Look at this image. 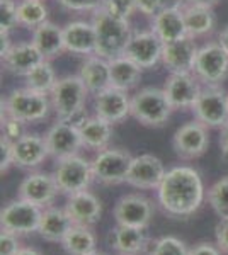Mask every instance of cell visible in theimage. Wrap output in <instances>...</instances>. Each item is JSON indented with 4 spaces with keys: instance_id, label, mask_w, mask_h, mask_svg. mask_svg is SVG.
I'll use <instances>...</instances> for the list:
<instances>
[{
    "instance_id": "cell-41",
    "label": "cell",
    "mask_w": 228,
    "mask_h": 255,
    "mask_svg": "<svg viewBox=\"0 0 228 255\" xmlns=\"http://www.w3.org/2000/svg\"><path fill=\"white\" fill-rule=\"evenodd\" d=\"M12 145H14V141H10L9 138H0V172H2V175L9 170L10 165H14V150H12Z\"/></svg>"
},
{
    "instance_id": "cell-6",
    "label": "cell",
    "mask_w": 228,
    "mask_h": 255,
    "mask_svg": "<svg viewBox=\"0 0 228 255\" xmlns=\"http://www.w3.org/2000/svg\"><path fill=\"white\" fill-rule=\"evenodd\" d=\"M53 177L61 194H77V192L87 191L90 182L94 180L92 162L80 155L58 160L56 167L53 170Z\"/></svg>"
},
{
    "instance_id": "cell-18",
    "label": "cell",
    "mask_w": 228,
    "mask_h": 255,
    "mask_svg": "<svg viewBox=\"0 0 228 255\" xmlns=\"http://www.w3.org/2000/svg\"><path fill=\"white\" fill-rule=\"evenodd\" d=\"M94 111L95 116L116 125L131 116V97L124 90L107 87L94 96Z\"/></svg>"
},
{
    "instance_id": "cell-22",
    "label": "cell",
    "mask_w": 228,
    "mask_h": 255,
    "mask_svg": "<svg viewBox=\"0 0 228 255\" xmlns=\"http://www.w3.org/2000/svg\"><path fill=\"white\" fill-rule=\"evenodd\" d=\"M43 55L39 49L34 46L32 41H20L14 43L9 51L2 56V63L7 72L14 73L19 77H26L34 67L43 61Z\"/></svg>"
},
{
    "instance_id": "cell-7",
    "label": "cell",
    "mask_w": 228,
    "mask_h": 255,
    "mask_svg": "<svg viewBox=\"0 0 228 255\" xmlns=\"http://www.w3.org/2000/svg\"><path fill=\"white\" fill-rule=\"evenodd\" d=\"M131 160L133 157L121 148H104L97 151L92 160L94 180L104 186H118L126 182Z\"/></svg>"
},
{
    "instance_id": "cell-16",
    "label": "cell",
    "mask_w": 228,
    "mask_h": 255,
    "mask_svg": "<svg viewBox=\"0 0 228 255\" xmlns=\"http://www.w3.org/2000/svg\"><path fill=\"white\" fill-rule=\"evenodd\" d=\"M44 139H46L49 157H53L56 162L78 155V150L84 146L78 128L63 121H56L49 128L46 134H44Z\"/></svg>"
},
{
    "instance_id": "cell-39",
    "label": "cell",
    "mask_w": 228,
    "mask_h": 255,
    "mask_svg": "<svg viewBox=\"0 0 228 255\" xmlns=\"http://www.w3.org/2000/svg\"><path fill=\"white\" fill-rule=\"evenodd\" d=\"M24 126H26V123L2 114V136L9 138L10 141H17L20 136L26 134V128Z\"/></svg>"
},
{
    "instance_id": "cell-8",
    "label": "cell",
    "mask_w": 228,
    "mask_h": 255,
    "mask_svg": "<svg viewBox=\"0 0 228 255\" xmlns=\"http://www.w3.org/2000/svg\"><path fill=\"white\" fill-rule=\"evenodd\" d=\"M41 216H43V208L17 197L15 201L2 208L0 226H2V230L14 233L17 237L31 235V233H38Z\"/></svg>"
},
{
    "instance_id": "cell-47",
    "label": "cell",
    "mask_w": 228,
    "mask_h": 255,
    "mask_svg": "<svg viewBox=\"0 0 228 255\" xmlns=\"http://www.w3.org/2000/svg\"><path fill=\"white\" fill-rule=\"evenodd\" d=\"M189 5V0H162V9L184 10Z\"/></svg>"
},
{
    "instance_id": "cell-44",
    "label": "cell",
    "mask_w": 228,
    "mask_h": 255,
    "mask_svg": "<svg viewBox=\"0 0 228 255\" xmlns=\"http://www.w3.org/2000/svg\"><path fill=\"white\" fill-rule=\"evenodd\" d=\"M215 237H217L218 249L228 255V218L218 221L217 228H215Z\"/></svg>"
},
{
    "instance_id": "cell-30",
    "label": "cell",
    "mask_w": 228,
    "mask_h": 255,
    "mask_svg": "<svg viewBox=\"0 0 228 255\" xmlns=\"http://www.w3.org/2000/svg\"><path fill=\"white\" fill-rule=\"evenodd\" d=\"M142 67H138L135 61L126 58L124 55L109 60L111 87L124 90V92L135 89L142 79Z\"/></svg>"
},
{
    "instance_id": "cell-23",
    "label": "cell",
    "mask_w": 228,
    "mask_h": 255,
    "mask_svg": "<svg viewBox=\"0 0 228 255\" xmlns=\"http://www.w3.org/2000/svg\"><path fill=\"white\" fill-rule=\"evenodd\" d=\"M65 211L72 218L73 225L92 226L102 216V203L97 196L89 191H82L68 196Z\"/></svg>"
},
{
    "instance_id": "cell-12",
    "label": "cell",
    "mask_w": 228,
    "mask_h": 255,
    "mask_svg": "<svg viewBox=\"0 0 228 255\" xmlns=\"http://www.w3.org/2000/svg\"><path fill=\"white\" fill-rule=\"evenodd\" d=\"M162 53H164V41L150 29L133 32L123 55L135 61L138 67L153 68L162 61Z\"/></svg>"
},
{
    "instance_id": "cell-19",
    "label": "cell",
    "mask_w": 228,
    "mask_h": 255,
    "mask_svg": "<svg viewBox=\"0 0 228 255\" xmlns=\"http://www.w3.org/2000/svg\"><path fill=\"white\" fill-rule=\"evenodd\" d=\"M198 51L200 48L194 38L186 36L182 39L164 44L162 63L171 73H193Z\"/></svg>"
},
{
    "instance_id": "cell-4",
    "label": "cell",
    "mask_w": 228,
    "mask_h": 255,
    "mask_svg": "<svg viewBox=\"0 0 228 255\" xmlns=\"http://www.w3.org/2000/svg\"><path fill=\"white\" fill-rule=\"evenodd\" d=\"M172 104L164 89L145 87L131 97V118L148 128H162L171 119Z\"/></svg>"
},
{
    "instance_id": "cell-50",
    "label": "cell",
    "mask_w": 228,
    "mask_h": 255,
    "mask_svg": "<svg viewBox=\"0 0 228 255\" xmlns=\"http://www.w3.org/2000/svg\"><path fill=\"white\" fill-rule=\"evenodd\" d=\"M220 2V0H189L191 5H201V7H210L213 9L215 5Z\"/></svg>"
},
{
    "instance_id": "cell-1",
    "label": "cell",
    "mask_w": 228,
    "mask_h": 255,
    "mask_svg": "<svg viewBox=\"0 0 228 255\" xmlns=\"http://www.w3.org/2000/svg\"><path fill=\"white\" fill-rule=\"evenodd\" d=\"M157 196L165 215L177 220L193 216L205 201V186L200 172L186 165L171 168L165 172Z\"/></svg>"
},
{
    "instance_id": "cell-36",
    "label": "cell",
    "mask_w": 228,
    "mask_h": 255,
    "mask_svg": "<svg viewBox=\"0 0 228 255\" xmlns=\"http://www.w3.org/2000/svg\"><path fill=\"white\" fill-rule=\"evenodd\" d=\"M148 255H189V249L176 237H162L155 240Z\"/></svg>"
},
{
    "instance_id": "cell-40",
    "label": "cell",
    "mask_w": 228,
    "mask_h": 255,
    "mask_svg": "<svg viewBox=\"0 0 228 255\" xmlns=\"http://www.w3.org/2000/svg\"><path fill=\"white\" fill-rule=\"evenodd\" d=\"M61 7L73 12H95L102 9L106 0H58Z\"/></svg>"
},
{
    "instance_id": "cell-28",
    "label": "cell",
    "mask_w": 228,
    "mask_h": 255,
    "mask_svg": "<svg viewBox=\"0 0 228 255\" xmlns=\"http://www.w3.org/2000/svg\"><path fill=\"white\" fill-rule=\"evenodd\" d=\"M73 221L68 216L65 209L60 208H44L43 216H41L39 223V237L46 242H55V244H61L67 233L72 230Z\"/></svg>"
},
{
    "instance_id": "cell-45",
    "label": "cell",
    "mask_w": 228,
    "mask_h": 255,
    "mask_svg": "<svg viewBox=\"0 0 228 255\" xmlns=\"http://www.w3.org/2000/svg\"><path fill=\"white\" fill-rule=\"evenodd\" d=\"M189 255H223V252L218 249V245L201 242V244L194 245L193 249H189Z\"/></svg>"
},
{
    "instance_id": "cell-2",
    "label": "cell",
    "mask_w": 228,
    "mask_h": 255,
    "mask_svg": "<svg viewBox=\"0 0 228 255\" xmlns=\"http://www.w3.org/2000/svg\"><path fill=\"white\" fill-rule=\"evenodd\" d=\"M92 24L95 27V36H97L95 55L102 56L106 60L121 56L124 49H126L128 41L133 36L130 20L116 17L102 7V9L94 12Z\"/></svg>"
},
{
    "instance_id": "cell-9",
    "label": "cell",
    "mask_w": 228,
    "mask_h": 255,
    "mask_svg": "<svg viewBox=\"0 0 228 255\" xmlns=\"http://www.w3.org/2000/svg\"><path fill=\"white\" fill-rule=\"evenodd\" d=\"M191 111L205 126L223 128L228 123V94L220 85H203Z\"/></svg>"
},
{
    "instance_id": "cell-21",
    "label": "cell",
    "mask_w": 228,
    "mask_h": 255,
    "mask_svg": "<svg viewBox=\"0 0 228 255\" xmlns=\"http://www.w3.org/2000/svg\"><path fill=\"white\" fill-rule=\"evenodd\" d=\"M12 150H14V165L26 170L39 167L49 157L46 139L34 133H26L20 136L17 141H14Z\"/></svg>"
},
{
    "instance_id": "cell-25",
    "label": "cell",
    "mask_w": 228,
    "mask_h": 255,
    "mask_svg": "<svg viewBox=\"0 0 228 255\" xmlns=\"http://www.w3.org/2000/svg\"><path fill=\"white\" fill-rule=\"evenodd\" d=\"M78 77L85 84L90 94H99L104 89L111 87V72H109V60L102 58L99 55L85 56L84 63L80 65Z\"/></svg>"
},
{
    "instance_id": "cell-37",
    "label": "cell",
    "mask_w": 228,
    "mask_h": 255,
    "mask_svg": "<svg viewBox=\"0 0 228 255\" xmlns=\"http://www.w3.org/2000/svg\"><path fill=\"white\" fill-rule=\"evenodd\" d=\"M17 3L15 0H0V31L10 32L14 27L20 26Z\"/></svg>"
},
{
    "instance_id": "cell-14",
    "label": "cell",
    "mask_w": 228,
    "mask_h": 255,
    "mask_svg": "<svg viewBox=\"0 0 228 255\" xmlns=\"http://www.w3.org/2000/svg\"><path fill=\"white\" fill-rule=\"evenodd\" d=\"M164 162L152 153H143L138 157H133L131 167L126 177V184H130L135 189H159L160 182L165 177Z\"/></svg>"
},
{
    "instance_id": "cell-31",
    "label": "cell",
    "mask_w": 228,
    "mask_h": 255,
    "mask_svg": "<svg viewBox=\"0 0 228 255\" xmlns=\"http://www.w3.org/2000/svg\"><path fill=\"white\" fill-rule=\"evenodd\" d=\"M184 20L186 27H188V34L194 39L211 34L217 27V15L210 7L191 5L189 3L184 9Z\"/></svg>"
},
{
    "instance_id": "cell-24",
    "label": "cell",
    "mask_w": 228,
    "mask_h": 255,
    "mask_svg": "<svg viewBox=\"0 0 228 255\" xmlns=\"http://www.w3.org/2000/svg\"><path fill=\"white\" fill-rule=\"evenodd\" d=\"M107 244L118 255H140L147 249L145 230L116 225L107 235Z\"/></svg>"
},
{
    "instance_id": "cell-20",
    "label": "cell",
    "mask_w": 228,
    "mask_h": 255,
    "mask_svg": "<svg viewBox=\"0 0 228 255\" xmlns=\"http://www.w3.org/2000/svg\"><path fill=\"white\" fill-rule=\"evenodd\" d=\"M65 51L78 56H90L97 51V36L92 22L72 20L63 26Z\"/></svg>"
},
{
    "instance_id": "cell-13",
    "label": "cell",
    "mask_w": 228,
    "mask_h": 255,
    "mask_svg": "<svg viewBox=\"0 0 228 255\" xmlns=\"http://www.w3.org/2000/svg\"><path fill=\"white\" fill-rule=\"evenodd\" d=\"M114 220L118 225L148 228L153 220V204L142 194H126L116 203Z\"/></svg>"
},
{
    "instance_id": "cell-38",
    "label": "cell",
    "mask_w": 228,
    "mask_h": 255,
    "mask_svg": "<svg viewBox=\"0 0 228 255\" xmlns=\"http://www.w3.org/2000/svg\"><path fill=\"white\" fill-rule=\"evenodd\" d=\"M104 9L116 17L130 20L136 12V0H106Z\"/></svg>"
},
{
    "instance_id": "cell-52",
    "label": "cell",
    "mask_w": 228,
    "mask_h": 255,
    "mask_svg": "<svg viewBox=\"0 0 228 255\" xmlns=\"http://www.w3.org/2000/svg\"><path fill=\"white\" fill-rule=\"evenodd\" d=\"M89 255H109V254L101 252V250H94V252H92V254H89Z\"/></svg>"
},
{
    "instance_id": "cell-29",
    "label": "cell",
    "mask_w": 228,
    "mask_h": 255,
    "mask_svg": "<svg viewBox=\"0 0 228 255\" xmlns=\"http://www.w3.org/2000/svg\"><path fill=\"white\" fill-rule=\"evenodd\" d=\"M78 131H80L82 145L89 150L101 151L109 145L113 136V125L99 116H92L78 128Z\"/></svg>"
},
{
    "instance_id": "cell-46",
    "label": "cell",
    "mask_w": 228,
    "mask_h": 255,
    "mask_svg": "<svg viewBox=\"0 0 228 255\" xmlns=\"http://www.w3.org/2000/svg\"><path fill=\"white\" fill-rule=\"evenodd\" d=\"M220 150H222V160L228 163V123L220 128Z\"/></svg>"
},
{
    "instance_id": "cell-48",
    "label": "cell",
    "mask_w": 228,
    "mask_h": 255,
    "mask_svg": "<svg viewBox=\"0 0 228 255\" xmlns=\"http://www.w3.org/2000/svg\"><path fill=\"white\" fill-rule=\"evenodd\" d=\"M14 43H10V38H9V32L7 31H0V55H5L7 51L10 49V46Z\"/></svg>"
},
{
    "instance_id": "cell-34",
    "label": "cell",
    "mask_w": 228,
    "mask_h": 255,
    "mask_svg": "<svg viewBox=\"0 0 228 255\" xmlns=\"http://www.w3.org/2000/svg\"><path fill=\"white\" fill-rule=\"evenodd\" d=\"M19 24L29 29H36L48 20V7L43 0H20L17 3Z\"/></svg>"
},
{
    "instance_id": "cell-15",
    "label": "cell",
    "mask_w": 228,
    "mask_h": 255,
    "mask_svg": "<svg viewBox=\"0 0 228 255\" xmlns=\"http://www.w3.org/2000/svg\"><path fill=\"white\" fill-rule=\"evenodd\" d=\"M201 89V82L194 73H171L164 84V92L174 109H193Z\"/></svg>"
},
{
    "instance_id": "cell-3",
    "label": "cell",
    "mask_w": 228,
    "mask_h": 255,
    "mask_svg": "<svg viewBox=\"0 0 228 255\" xmlns=\"http://www.w3.org/2000/svg\"><path fill=\"white\" fill-rule=\"evenodd\" d=\"M51 101L48 94H41L27 87L15 89L2 101V114L22 123H38L49 114Z\"/></svg>"
},
{
    "instance_id": "cell-17",
    "label": "cell",
    "mask_w": 228,
    "mask_h": 255,
    "mask_svg": "<svg viewBox=\"0 0 228 255\" xmlns=\"http://www.w3.org/2000/svg\"><path fill=\"white\" fill-rule=\"evenodd\" d=\"M58 186L53 174L46 172H32L20 182L17 197L29 201L39 208H49L58 194Z\"/></svg>"
},
{
    "instance_id": "cell-26",
    "label": "cell",
    "mask_w": 228,
    "mask_h": 255,
    "mask_svg": "<svg viewBox=\"0 0 228 255\" xmlns=\"http://www.w3.org/2000/svg\"><path fill=\"white\" fill-rule=\"evenodd\" d=\"M32 43L39 49L44 60L51 61L65 51V38L63 27L55 22H43L36 29H32Z\"/></svg>"
},
{
    "instance_id": "cell-43",
    "label": "cell",
    "mask_w": 228,
    "mask_h": 255,
    "mask_svg": "<svg viewBox=\"0 0 228 255\" xmlns=\"http://www.w3.org/2000/svg\"><path fill=\"white\" fill-rule=\"evenodd\" d=\"M136 10L147 17H155L162 10V0H136Z\"/></svg>"
},
{
    "instance_id": "cell-33",
    "label": "cell",
    "mask_w": 228,
    "mask_h": 255,
    "mask_svg": "<svg viewBox=\"0 0 228 255\" xmlns=\"http://www.w3.org/2000/svg\"><path fill=\"white\" fill-rule=\"evenodd\" d=\"M58 82L55 68H53L51 61L49 60H43L38 67H34L31 72L24 77V87L36 90V92L41 94H48L53 90L55 84Z\"/></svg>"
},
{
    "instance_id": "cell-10",
    "label": "cell",
    "mask_w": 228,
    "mask_h": 255,
    "mask_svg": "<svg viewBox=\"0 0 228 255\" xmlns=\"http://www.w3.org/2000/svg\"><path fill=\"white\" fill-rule=\"evenodd\" d=\"M193 73L203 85H220L228 75V53L218 41L200 48Z\"/></svg>"
},
{
    "instance_id": "cell-49",
    "label": "cell",
    "mask_w": 228,
    "mask_h": 255,
    "mask_svg": "<svg viewBox=\"0 0 228 255\" xmlns=\"http://www.w3.org/2000/svg\"><path fill=\"white\" fill-rule=\"evenodd\" d=\"M218 43H220V46H222V48L228 53V26H225L222 31H220V34H218Z\"/></svg>"
},
{
    "instance_id": "cell-32",
    "label": "cell",
    "mask_w": 228,
    "mask_h": 255,
    "mask_svg": "<svg viewBox=\"0 0 228 255\" xmlns=\"http://www.w3.org/2000/svg\"><path fill=\"white\" fill-rule=\"evenodd\" d=\"M95 245H97V240H95L92 230L90 226L84 225H73L61 242V247L68 255H89L94 250H97Z\"/></svg>"
},
{
    "instance_id": "cell-11",
    "label": "cell",
    "mask_w": 228,
    "mask_h": 255,
    "mask_svg": "<svg viewBox=\"0 0 228 255\" xmlns=\"http://www.w3.org/2000/svg\"><path fill=\"white\" fill-rule=\"evenodd\" d=\"M210 146L208 126L200 121H189L179 126L172 136V148L182 160H196L206 153Z\"/></svg>"
},
{
    "instance_id": "cell-27",
    "label": "cell",
    "mask_w": 228,
    "mask_h": 255,
    "mask_svg": "<svg viewBox=\"0 0 228 255\" xmlns=\"http://www.w3.org/2000/svg\"><path fill=\"white\" fill-rule=\"evenodd\" d=\"M152 31L164 41V44L189 36L184 20V10L162 9L152 20Z\"/></svg>"
},
{
    "instance_id": "cell-5",
    "label": "cell",
    "mask_w": 228,
    "mask_h": 255,
    "mask_svg": "<svg viewBox=\"0 0 228 255\" xmlns=\"http://www.w3.org/2000/svg\"><path fill=\"white\" fill-rule=\"evenodd\" d=\"M89 94L90 92L78 75H65L58 79L55 87L49 92L51 109L56 114V121H65L72 114L84 109Z\"/></svg>"
},
{
    "instance_id": "cell-35",
    "label": "cell",
    "mask_w": 228,
    "mask_h": 255,
    "mask_svg": "<svg viewBox=\"0 0 228 255\" xmlns=\"http://www.w3.org/2000/svg\"><path fill=\"white\" fill-rule=\"evenodd\" d=\"M208 203L220 220L228 218V175L222 177L208 191Z\"/></svg>"
},
{
    "instance_id": "cell-51",
    "label": "cell",
    "mask_w": 228,
    "mask_h": 255,
    "mask_svg": "<svg viewBox=\"0 0 228 255\" xmlns=\"http://www.w3.org/2000/svg\"><path fill=\"white\" fill-rule=\"evenodd\" d=\"M15 255H41V254L36 249H32V247H20L19 252Z\"/></svg>"
},
{
    "instance_id": "cell-42",
    "label": "cell",
    "mask_w": 228,
    "mask_h": 255,
    "mask_svg": "<svg viewBox=\"0 0 228 255\" xmlns=\"http://www.w3.org/2000/svg\"><path fill=\"white\" fill-rule=\"evenodd\" d=\"M19 249L20 244L17 240V235L2 230V235H0V255H15L19 252Z\"/></svg>"
}]
</instances>
